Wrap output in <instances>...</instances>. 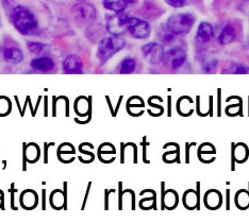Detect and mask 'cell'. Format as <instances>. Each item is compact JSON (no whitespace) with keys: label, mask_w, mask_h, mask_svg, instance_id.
<instances>
[{"label":"cell","mask_w":249,"mask_h":224,"mask_svg":"<svg viewBox=\"0 0 249 224\" xmlns=\"http://www.w3.org/2000/svg\"><path fill=\"white\" fill-rule=\"evenodd\" d=\"M195 24V16L192 13H177L167 19V31L174 35L186 34Z\"/></svg>","instance_id":"cell-3"},{"label":"cell","mask_w":249,"mask_h":224,"mask_svg":"<svg viewBox=\"0 0 249 224\" xmlns=\"http://www.w3.org/2000/svg\"><path fill=\"white\" fill-rule=\"evenodd\" d=\"M28 50L33 54H41L43 53L45 50H46V45L42 44V43H37V42H28L27 43Z\"/></svg>","instance_id":"cell-17"},{"label":"cell","mask_w":249,"mask_h":224,"mask_svg":"<svg viewBox=\"0 0 249 224\" xmlns=\"http://www.w3.org/2000/svg\"><path fill=\"white\" fill-rule=\"evenodd\" d=\"M130 16L126 12H120L113 15L107 22V30L112 35H122L127 31V24Z\"/></svg>","instance_id":"cell-5"},{"label":"cell","mask_w":249,"mask_h":224,"mask_svg":"<svg viewBox=\"0 0 249 224\" xmlns=\"http://www.w3.org/2000/svg\"><path fill=\"white\" fill-rule=\"evenodd\" d=\"M123 1H124V4H126L127 7H128V5H130V4H133V3L137 2L138 0H123Z\"/></svg>","instance_id":"cell-21"},{"label":"cell","mask_w":249,"mask_h":224,"mask_svg":"<svg viewBox=\"0 0 249 224\" xmlns=\"http://www.w3.org/2000/svg\"><path fill=\"white\" fill-rule=\"evenodd\" d=\"M213 34H214V31H213L212 25L209 24L207 21H202L200 22V25L198 26L197 33H196V40L198 43L205 44V43H208L209 41H211Z\"/></svg>","instance_id":"cell-10"},{"label":"cell","mask_w":249,"mask_h":224,"mask_svg":"<svg viewBox=\"0 0 249 224\" xmlns=\"http://www.w3.org/2000/svg\"><path fill=\"white\" fill-rule=\"evenodd\" d=\"M218 62L216 59H210L206 61L202 65V70L207 72V74H211V72H214L217 68Z\"/></svg>","instance_id":"cell-18"},{"label":"cell","mask_w":249,"mask_h":224,"mask_svg":"<svg viewBox=\"0 0 249 224\" xmlns=\"http://www.w3.org/2000/svg\"><path fill=\"white\" fill-rule=\"evenodd\" d=\"M104 1H105V0H104Z\"/></svg>","instance_id":"cell-22"},{"label":"cell","mask_w":249,"mask_h":224,"mask_svg":"<svg viewBox=\"0 0 249 224\" xmlns=\"http://www.w3.org/2000/svg\"><path fill=\"white\" fill-rule=\"evenodd\" d=\"M206 204L210 208H216L220 205V194L217 190H210L208 192L205 197Z\"/></svg>","instance_id":"cell-15"},{"label":"cell","mask_w":249,"mask_h":224,"mask_svg":"<svg viewBox=\"0 0 249 224\" xmlns=\"http://www.w3.org/2000/svg\"><path fill=\"white\" fill-rule=\"evenodd\" d=\"M2 59L9 64H18L24 59V53L18 47H8L3 49Z\"/></svg>","instance_id":"cell-12"},{"label":"cell","mask_w":249,"mask_h":224,"mask_svg":"<svg viewBox=\"0 0 249 224\" xmlns=\"http://www.w3.org/2000/svg\"><path fill=\"white\" fill-rule=\"evenodd\" d=\"M104 5L106 9L111 10L115 13L124 12V9L127 8V5L124 4L123 0H105Z\"/></svg>","instance_id":"cell-16"},{"label":"cell","mask_w":249,"mask_h":224,"mask_svg":"<svg viewBox=\"0 0 249 224\" xmlns=\"http://www.w3.org/2000/svg\"><path fill=\"white\" fill-rule=\"evenodd\" d=\"M127 31L134 38L144 40V38H147L150 34V27L148 22H146L145 20L130 16L127 24Z\"/></svg>","instance_id":"cell-6"},{"label":"cell","mask_w":249,"mask_h":224,"mask_svg":"<svg viewBox=\"0 0 249 224\" xmlns=\"http://www.w3.org/2000/svg\"><path fill=\"white\" fill-rule=\"evenodd\" d=\"M11 21L18 32L25 35L35 34L37 31V19L29 9L22 5L15 7L11 12Z\"/></svg>","instance_id":"cell-1"},{"label":"cell","mask_w":249,"mask_h":224,"mask_svg":"<svg viewBox=\"0 0 249 224\" xmlns=\"http://www.w3.org/2000/svg\"><path fill=\"white\" fill-rule=\"evenodd\" d=\"M186 62V52L182 48L174 47L164 53L163 63L171 67L172 69H179Z\"/></svg>","instance_id":"cell-8"},{"label":"cell","mask_w":249,"mask_h":224,"mask_svg":"<svg viewBox=\"0 0 249 224\" xmlns=\"http://www.w3.org/2000/svg\"><path fill=\"white\" fill-rule=\"evenodd\" d=\"M164 49L160 44L148 43L142 47V54L144 59L149 62L150 65L158 66L164 60Z\"/></svg>","instance_id":"cell-7"},{"label":"cell","mask_w":249,"mask_h":224,"mask_svg":"<svg viewBox=\"0 0 249 224\" xmlns=\"http://www.w3.org/2000/svg\"><path fill=\"white\" fill-rule=\"evenodd\" d=\"M236 37V32L233 26L231 25H226L222 32L219 33L218 35V42L222 45H228L233 42Z\"/></svg>","instance_id":"cell-13"},{"label":"cell","mask_w":249,"mask_h":224,"mask_svg":"<svg viewBox=\"0 0 249 224\" xmlns=\"http://www.w3.org/2000/svg\"><path fill=\"white\" fill-rule=\"evenodd\" d=\"M231 71L233 72V74H240V75L249 74V68L243 64H235L233 65V67H232Z\"/></svg>","instance_id":"cell-19"},{"label":"cell","mask_w":249,"mask_h":224,"mask_svg":"<svg viewBox=\"0 0 249 224\" xmlns=\"http://www.w3.org/2000/svg\"><path fill=\"white\" fill-rule=\"evenodd\" d=\"M72 14L75 16L76 20L83 25L92 24L97 16L94 5L86 1H80L73 5Z\"/></svg>","instance_id":"cell-4"},{"label":"cell","mask_w":249,"mask_h":224,"mask_svg":"<svg viewBox=\"0 0 249 224\" xmlns=\"http://www.w3.org/2000/svg\"><path fill=\"white\" fill-rule=\"evenodd\" d=\"M165 2L173 8H182L185 4V0H165Z\"/></svg>","instance_id":"cell-20"},{"label":"cell","mask_w":249,"mask_h":224,"mask_svg":"<svg viewBox=\"0 0 249 224\" xmlns=\"http://www.w3.org/2000/svg\"><path fill=\"white\" fill-rule=\"evenodd\" d=\"M137 69V61L133 58L124 59L120 64V74H132Z\"/></svg>","instance_id":"cell-14"},{"label":"cell","mask_w":249,"mask_h":224,"mask_svg":"<svg viewBox=\"0 0 249 224\" xmlns=\"http://www.w3.org/2000/svg\"><path fill=\"white\" fill-rule=\"evenodd\" d=\"M126 42L121 35H111L107 37H104L98 44L97 49V58L99 59L100 63H105L113 55L124 47Z\"/></svg>","instance_id":"cell-2"},{"label":"cell","mask_w":249,"mask_h":224,"mask_svg":"<svg viewBox=\"0 0 249 224\" xmlns=\"http://www.w3.org/2000/svg\"><path fill=\"white\" fill-rule=\"evenodd\" d=\"M31 67L36 71L49 72L54 68V62L52 58L48 57H39L31 61Z\"/></svg>","instance_id":"cell-11"},{"label":"cell","mask_w":249,"mask_h":224,"mask_svg":"<svg viewBox=\"0 0 249 224\" xmlns=\"http://www.w3.org/2000/svg\"><path fill=\"white\" fill-rule=\"evenodd\" d=\"M64 74H81L83 63L78 55H70L66 57L62 64Z\"/></svg>","instance_id":"cell-9"}]
</instances>
